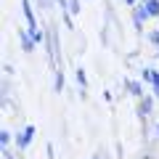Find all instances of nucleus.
Segmentation results:
<instances>
[{"mask_svg": "<svg viewBox=\"0 0 159 159\" xmlns=\"http://www.w3.org/2000/svg\"><path fill=\"white\" fill-rule=\"evenodd\" d=\"M151 16V13L146 11V8L135 6V11H133V24H135V29H143V24H146V19Z\"/></svg>", "mask_w": 159, "mask_h": 159, "instance_id": "f257e3e1", "label": "nucleus"}, {"mask_svg": "<svg viewBox=\"0 0 159 159\" xmlns=\"http://www.w3.org/2000/svg\"><path fill=\"white\" fill-rule=\"evenodd\" d=\"M151 109H154V98L151 96H143L141 98V106H138V114L146 117V114H151Z\"/></svg>", "mask_w": 159, "mask_h": 159, "instance_id": "f03ea898", "label": "nucleus"}, {"mask_svg": "<svg viewBox=\"0 0 159 159\" xmlns=\"http://www.w3.org/2000/svg\"><path fill=\"white\" fill-rule=\"evenodd\" d=\"M32 135H34V127H27V130H24L21 135L16 138V146H19V148H24V146H27L29 141H32Z\"/></svg>", "mask_w": 159, "mask_h": 159, "instance_id": "7ed1b4c3", "label": "nucleus"}, {"mask_svg": "<svg viewBox=\"0 0 159 159\" xmlns=\"http://www.w3.org/2000/svg\"><path fill=\"white\" fill-rule=\"evenodd\" d=\"M127 88H130V93H133L135 98H143V82L133 80V82H127Z\"/></svg>", "mask_w": 159, "mask_h": 159, "instance_id": "20e7f679", "label": "nucleus"}, {"mask_svg": "<svg viewBox=\"0 0 159 159\" xmlns=\"http://www.w3.org/2000/svg\"><path fill=\"white\" fill-rule=\"evenodd\" d=\"M143 8H146L151 16H159V0H148V3H143Z\"/></svg>", "mask_w": 159, "mask_h": 159, "instance_id": "39448f33", "label": "nucleus"}, {"mask_svg": "<svg viewBox=\"0 0 159 159\" xmlns=\"http://www.w3.org/2000/svg\"><path fill=\"white\" fill-rule=\"evenodd\" d=\"M154 74H157L154 69H143L141 72V82H154Z\"/></svg>", "mask_w": 159, "mask_h": 159, "instance_id": "423d86ee", "label": "nucleus"}, {"mask_svg": "<svg viewBox=\"0 0 159 159\" xmlns=\"http://www.w3.org/2000/svg\"><path fill=\"white\" fill-rule=\"evenodd\" d=\"M77 82H80V88L88 85V77H85V72H82V69H77Z\"/></svg>", "mask_w": 159, "mask_h": 159, "instance_id": "0eeeda50", "label": "nucleus"}, {"mask_svg": "<svg viewBox=\"0 0 159 159\" xmlns=\"http://www.w3.org/2000/svg\"><path fill=\"white\" fill-rule=\"evenodd\" d=\"M69 13H80V0H69Z\"/></svg>", "mask_w": 159, "mask_h": 159, "instance_id": "6e6552de", "label": "nucleus"}, {"mask_svg": "<svg viewBox=\"0 0 159 159\" xmlns=\"http://www.w3.org/2000/svg\"><path fill=\"white\" fill-rule=\"evenodd\" d=\"M148 40H151L154 45H159V29H154V32H148Z\"/></svg>", "mask_w": 159, "mask_h": 159, "instance_id": "1a4fd4ad", "label": "nucleus"}, {"mask_svg": "<svg viewBox=\"0 0 159 159\" xmlns=\"http://www.w3.org/2000/svg\"><path fill=\"white\" fill-rule=\"evenodd\" d=\"M56 90H64V74L61 72L56 74Z\"/></svg>", "mask_w": 159, "mask_h": 159, "instance_id": "9d476101", "label": "nucleus"}, {"mask_svg": "<svg viewBox=\"0 0 159 159\" xmlns=\"http://www.w3.org/2000/svg\"><path fill=\"white\" fill-rule=\"evenodd\" d=\"M0 138H3V143L8 146V141H11V133H8V130H3V135H0Z\"/></svg>", "mask_w": 159, "mask_h": 159, "instance_id": "9b49d317", "label": "nucleus"}, {"mask_svg": "<svg viewBox=\"0 0 159 159\" xmlns=\"http://www.w3.org/2000/svg\"><path fill=\"white\" fill-rule=\"evenodd\" d=\"M125 3H127V6H135V3H138V0H125Z\"/></svg>", "mask_w": 159, "mask_h": 159, "instance_id": "f8f14e48", "label": "nucleus"}, {"mask_svg": "<svg viewBox=\"0 0 159 159\" xmlns=\"http://www.w3.org/2000/svg\"><path fill=\"white\" fill-rule=\"evenodd\" d=\"M157 135H159V125H157Z\"/></svg>", "mask_w": 159, "mask_h": 159, "instance_id": "ddd939ff", "label": "nucleus"}, {"mask_svg": "<svg viewBox=\"0 0 159 159\" xmlns=\"http://www.w3.org/2000/svg\"><path fill=\"white\" fill-rule=\"evenodd\" d=\"M141 3H148V0H141Z\"/></svg>", "mask_w": 159, "mask_h": 159, "instance_id": "4468645a", "label": "nucleus"}]
</instances>
